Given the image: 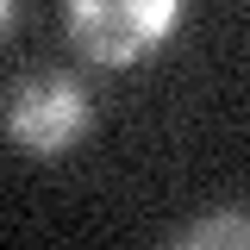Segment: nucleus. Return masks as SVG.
<instances>
[{
    "instance_id": "obj_4",
    "label": "nucleus",
    "mask_w": 250,
    "mask_h": 250,
    "mask_svg": "<svg viewBox=\"0 0 250 250\" xmlns=\"http://www.w3.org/2000/svg\"><path fill=\"white\" fill-rule=\"evenodd\" d=\"M13 13H19V0H0V38L13 31Z\"/></svg>"
},
{
    "instance_id": "obj_1",
    "label": "nucleus",
    "mask_w": 250,
    "mask_h": 250,
    "mask_svg": "<svg viewBox=\"0 0 250 250\" xmlns=\"http://www.w3.org/2000/svg\"><path fill=\"white\" fill-rule=\"evenodd\" d=\"M69 38L100 69L150 62L188 19V0H62Z\"/></svg>"
},
{
    "instance_id": "obj_3",
    "label": "nucleus",
    "mask_w": 250,
    "mask_h": 250,
    "mask_svg": "<svg viewBox=\"0 0 250 250\" xmlns=\"http://www.w3.org/2000/svg\"><path fill=\"white\" fill-rule=\"evenodd\" d=\"M182 250H250V213H207L188 231H175Z\"/></svg>"
},
{
    "instance_id": "obj_2",
    "label": "nucleus",
    "mask_w": 250,
    "mask_h": 250,
    "mask_svg": "<svg viewBox=\"0 0 250 250\" xmlns=\"http://www.w3.org/2000/svg\"><path fill=\"white\" fill-rule=\"evenodd\" d=\"M94 125V94L69 75V69H38L25 82H13L6 106H0V131L25 156H62L88 138Z\"/></svg>"
}]
</instances>
